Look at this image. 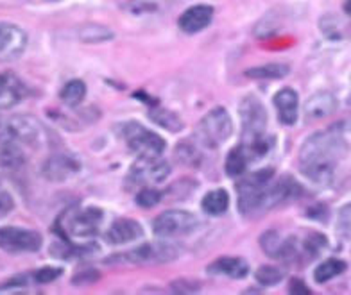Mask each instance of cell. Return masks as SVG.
<instances>
[{"label":"cell","mask_w":351,"mask_h":295,"mask_svg":"<svg viewBox=\"0 0 351 295\" xmlns=\"http://www.w3.org/2000/svg\"><path fill=\"white\" fill-rule=\"evenodd\" d=\"M77 172L79 162L74 157L66 156V154H52L51 157H47L42 166L43 177L49 181H54V183L66 181Z\"/></svg>","instance_id":"13"},{"label":"cell","mask_w":351,"mask_h":295,"mask_svg":"<svg viewBox=\"0 0 351 295\" xmlns=\"http://www.w3.org/2000/svg\"><path fill=\"white\" fill-rule=\"evenodd\" d=\"M43 244L40 233L22 227H0V249L5 253H36Z\"/></svg>","instance_id":"6"},{"label":"cell","mask_w":351,"mask_h":295,"mask_svg":"<svg viewBox=\"0 0 351 295\" xmlns=\"http://www.w3.org/2000/svg\"><path fill=\"white\" fill-rule=\"evenodd\" d=\"M84 95H86V86H84L83 81H79V79H74V81L66 83L60 93L61 101L65 102L66 106L70 107L79 106V104L83 102Z\"/></svg>","instance_id":"26"},{"label":"cell","mask_w":351,"mask_h":295,"mask_svg":"<svg viewBox=\"0 0 351 295\" xmlns=\"http://www.w3.org/2000/svg\"><path fill=\"white\" fill-rule=\"evenodd\" d=\"M282 14L280 11H271L269 14H265L254 27V36L256 38H269L276 33L280 25H282Z\"/></svg>","instance_id":"28"},{"label":"cell","mask_w":351,"mask_h":295,"mask_svg":"<svg viewBox=\"0 0 351 295\" xmlns=\"http://www.w3.org/2000/svg\"><path fill=\"white\" fill-rule=\"evenodd\" d=\"M260 245H262L263 253L267 254L269 258H280V253H282L283 240L280 238L276 231H265L262 236H260Z\"/></svg>","instance_id":"31"},{"label":"cell","mask_w":351,"mask_h":295,"mask_svg":"<svg viewBox=\"0 0 351 295\" xmlns=\"http://www.w3.org/2000/svg\"><path fill=\"white\" fill-rule=\"evenodd\" d=\"M210 276H228L231 279H244L250 274V263L244 258H233V256H224L215 261H212L206 268Z\"/></svg>","instance_id":"18"},{"label":"cell","mask_w":351,"mask_h":295,"mask_svg":"<svg viewBox=\"0 0 351 295\" xmlns=\"http://www.w3.org/2000/svg\"><path fill=\"white\" fill-rule=\"evenodd\" d=\"M332 127H333V129L341 131L342 134H344V133H351V116H350V118H344V120L337 122V124H333Z\"/></svg>","instance_id":"42"},{"label":"cell","mask_w":351,"mask_h":295,"mask_svg":"<svg viewBox=\"0 0 351 295\" xmlns=\"http://www.w3.org/2000/svg\"><path fill=\"white\" fill-rule=\"evenodd\" d=\"M8 134L27 145H40L45 140V131L42 124L34 116L29 115L13 116L8 124Z\"/></svg>","instance_id":"10"},{"label":"cell","mask_w":351,"mask_h":295,"mask_svg":"<svg viewBox=\"0 0 351 295\" xmlns=\"http://www.w3.org/2000/svg\"><path fill=\"white\" fill-rule=\"evenodd\" d=\"M63 274V268H58V267H45V268H40L38 272H34V281L36 283H51L54 279Z\"/></svg>","instance_id":"38"},{"label":"cell","mask_w":351,"mask_h":295,"mask_svg":"<svg viewBox=\"0 0 351 295\" xmlns=\"http://www.w3.org/2000/svg\"><path fill=\"white\" fill-rule=\"evenodd\" d=\"M289 72H291V66L287 63H265V65L245 70V75L251 79H283L289 75Z\"/></svg>","instance_id":"24"},{"label":"cell","mask_w":351,"mask_h":295,"mask_svg":"<svg viewBox=\"0 0 351 295\" xmlns=\"http://www.w3.org/2000/svg\"><path fill=\"white\" fill-rule=\"evenodd\" d=\"M348 154V143L337 129L319 131L301 145V172L315 185H330L335 166Z\"/></svg>","instance_id":"1"},{"label":"cell","mask_w":351,"mask_h":295,"mask_svg":"<svg viewBox=\"0 0 351 295\" xmlns=\"http://www.w3.org/2000/svg\"><path fill=\"white\" fill-rule=\"evenodd\" d=\"M142 236L143 227L140 226L138 222L131 220V218H119V220L111 224L110 229L104 235V238L111 245H124L138 240Z\"/></svg>","instance_id":"14"},{"label":"cell","mask_w":351,"mask_h":295,"mask_svg":"<svg viewBox=\"0 0 351 295\" xmlns=\"http://www.w3.org/2000/svg\"><path fill=\"white\" fill-rule=\"evenodd\" d=\"M228 206H230V195L226 190H212L208 194L204 195L201 201V208L204 213H208L212 217H219L222 213H226Z\"/></svg>","instance_id":"21"},{"label":"cell","mask_w":351,"mask_h":295,"mask_svg":"<svg viewBox=\"0 0 351 295\" xmlns=\"http://www.w3.org/2000/svg\"><path fill=\"white\" fill-rule=\"evenodd\" d=\"M239 115H241L242 124V143H254L265 136L267 111L260 99H256L254 95H247L242 99Z\"/></svg>","instance_id":"4"},{"label":"cell","mask_w":351,"mask_h":295,"mask_svg":"<svg viewBox=\"0 0 351 295\" xmlns=\"http://www.w3.org/2000/svg\"><path fill=\"white\" fill-rule=\"evenodd\" d=\"M79 38L84 43H102L111 40L113 33H111L110 29L97 25V23H90V25H83V27L79 29Z\"/></svg>","instance_id":"29"},{"label":"cell","mask_w":351,"mask_h":295,"mask_svg":"<svg viewBox=\"0 0 351 295\" xmlns=\"http://www.w3.org/2000/svg\"><path fill=\"white\" fill-rule=\"evenodd\" d=\"M102 218H104L102 209L90 206L86 209L70 213L69 220H63V217H60L58 226H65L66 231H70L72 235L79 236V238H86V236L97 235L99 229H101Z\"/></svg>","instance_id":"8"},{"label":"cell","mask_w":351,"mask_h":295,"mask_svg":"<svg viewBox=\"0 0 351 295\" xmlns=\"http://www.w3.org/2000/svg\"><path fill=\"white\" fill-rule=\"evenodd\" d=\"M0 125H2V120H0Z\"/></svg>","instance_id":"44"},{"label":"cell","mask_w":351,"mask_h":295,"mask_svg":"<svg viewBox=\"0 0 351 295\" xmlns=\"http://www.w3.org/2000/svg\"><path fill=\"white\" fill-rule=\"evenodd\" d=\"M201 286H203V283L194 279V277H180V279L171 283V290L180 295L195 294V292L201 290Z\"/></svg>","instance_id":"35"},{"label":"cell","mask_w":351,"mask_h":295,"mask_svg":"<svg viewBox=\"0 0 351 295\" xmlns=\"http://www.w3.org/2000/svg\"><path fill=\"white\" fill-rule=\"evenodd\" d=\"M254 277H256V281L263 286H274L278 283H282L283 279V272L274 265H262V267L256 268V272H254Z\"/></svg>","instance_id":"32"},{"label":"cell","mask_w":351,"mask_h":295,"mask_svg":"<svg viewBox=\"0 0 351 295\" xmlns=\"http://www.w3.org/2000/svg\"><path fill=\"white\" fill-rule=\"evenodd\" d=\"M344 11H346L348 14H351V0H346V2H344Z\"/></svg>","instance_id":"43"},{"label":"cell","mask_w":351,"mask_h":295,"mask_svg":"<svg viewBox=\"0 0 351 295\" xmlns=\"http://www.w3.org/2000/svg\"><path fill=\"white\" fill-rule=\"evenodd\" d=\"M99 277H101L99 270H95V268H84V270H81V272L75 274L74 279H72V283L77 286L93 285V283L99 281Z\"/></svg>","instance_id":"37"},{"label":"cell","mask_w":351,"mask_h":295,"mask_svg":"<svg viewBox=\"0 0 351 295\" xmlns=\"http://www.w3.org/2000/svg\"><path fill=\"white\" fill-rule=\"evenodd\" d=\"M231 133H233V122H231L230 113L222 106L213 107L201 118L197 125V138L210 149L230 140Z\"/></svg>","instance_id":"3"},{"label":"cell","mask_w":351,"mask_h":295,"mask_svg":"<svg viewBox=\"0 0 351 295\" xmlns=\"http://www.w3.org/2000/svg\"><path fill=\"white\" fill-rule=\"evenodd\" d=\"M14 201L11 197V194L5 190L4 183L0 181V217H5L8 213L13 211Z\"/></svg>","instance_id":"39"},{"label":"cell","mask_w":351,"mask_h":295,"mask_svg":"<svg viewBox=\"0 0 351 295\" xmlns=\"http://www.w3.org/2000/svg\"><path fill=\"white\" fill-rule=\"evenodd\" d=\"M195 226H197V218L192 213L183 211V209H169V211H163L162 215H158L153 224V231L154 235L169 238V236L190 233Z\"/></svg>","instance_id":"7"},{"label":"cell","mask_w":351,"mask_h":295,"mask_svg":"<svg viewBox=\"0 0 351 295\" xmlns=\"http://www.w3.org/2000/svg\"><path fill=\"white\" fill-rule=\"evenodd\" d=\"M163 198V194L156 188H143L136 194V204L142 208H154Z\"/></svg>","instance_id":"36"},{"label":"cell","mask_w":351,"mask_h":295,"mask_svg":"<svg viewBox=\"0 0 351 295\" xmlns=\"http://www.w3.org/2000/svg\"><path fill=\"white\" fill-rule=\"evenodd\" d=\"M213 18V8L208 4H197L194 8H189L185 13L181 14L178 23L180 29L186 34H195L203 31L210 25Z\"/></svg>","instance_id":"15"},{"label":"cell","mask_w":351,"mask_h":295,"mask_svg":"<svg viewBox=\"0 0 351 295\" xmlns=\"http://www.w3.org/2000/svg\"><path fill=\"white\" fill-rule=\"evenodd\" d=\"M289 292L294 295H308L310 294V288L305 285V283L301 281V279H298V277H294L291 281V285H289Z\"/></svg>","instance_id":"41"},{"label":"cell","mask_w":351,"mask_h":295,"mask_svg":"<svg viewBox=\"0 0 351 295\" xmlns=\"http://www.w3.org/2000/svg\"><path fill=\"white\" fill-rule=\"evenodd\" d=\"M326 238H324V235H321V233H310L308 236L305 238V242H303V254H306V258H315L321 251L326 247Z\"/></svg>","instance_id":"33"},{"label":"cell","mask_w":351,"mask_h":295,"mask_svg":"<svg viewBox=\"0 0 351 295\" xmlns=\"http://www.w3.org/2000/svg\"><path fill=\"white\" fill-rule=\"evenodd\" d=\"M25 86L13 72L0 74V110H10L25 97Z\"/></svg>","instance_id":"17"},{"label":"cell","mask_w":351,"mask_h":295,"mask_svg":"<svg viewBox=\"0 0 351 295\" xmlns=\"http://www.w3.org/2000/svg\"><path fill=\"white\" fill-rule=\"evenodd\" d=\"M301 195H303V188L292 175H283L274 185L269 183L267 186V198L269 204H271V209L283 206L287 203H292V201L300 198Z\"/></svg>","instance_id":"12"},{"label":"cell","mask_w":351,"mask_h":295,"mask_svg":"<svg viewBox=\"0 0 351 295\" xmlns=\"http://www.w3.org/2000/svg\"><path fill=\"white\" fill-rule=\"evenodd\" d=\"M337 99L330 92L314 93L308 101L305 102V118L310 122L328 118L337 111Z\"/></svg>","instance_id":"16"},{"label":"cell","mask_w":351,"mask_h":295,"mask_svg":"<svg viewBox=\"0 0 351 295\" xmlns=\"http://www.w3.org/2000/svg\"><path fill=\"white\" fill-rule=\"evenodd\" d=\"M271 179H273V170H271V168H263V170L253 172V174L250 175H244V177L237 183V190L242 192V190L260 188V186L269 185Z\"/></svg>","instance_id":"30"},{"label":"cell","mask_w":351,"mask_h":295,"mask_svg":"<svg viewBox=\"0 0 351 295\" xmlns=\"http://www.w3.org/2000/svg\"><path fill=\"white\" fill-rule=\"evenodd\" d=\"M149 116H151V120L154 124L162 125L163 129L167 131H172V133H178V131L183 129V122L181 118L176 113L172 111L165 110L163 106H154L149 110Z\"/></svg>","instance_id":"23"},{"label":"cell","mask_w":351,"mask_h":295,"mask_svg":"<svg viewBox=\"0 0 351 295\" xmlns=\"http://www.w3.org/2000/svg\"><path fill=\"white\" fill-rule=\"evenodd\" d=\"M122 138L125 140L131 153H134L142 159H156L163 154L167 143L162 136H158L153 131H147L143 125L136 122H130L121 127Z\"/></svg>","instance_id":"2"},{"label":"cell","mask_w":351,"mask_h":295,"mask_svg":"<svg viewBox=\"0 0 351 295\" xmlns=\"http://www.w3.org/2000/svg\"><path fill=\"white\" fill-rule=\"evenodd\" d=\"M176 157L181 165L185 166H199L203 156H201V151L195 147L192 142H180L178 147H176Z\"/></svg>","instance_id":"27"},{"label":"cell","mask_w":351,"mask_h":295,"mask_svg":"<svg viewBox=\"0 0 351 295\" xmlns=\"http://www.w3.org/2000/svg\"><path fill=\"white\" fill-rule=\"evenodd\" d=\"M171 174V166L169 163L156 159H142L138 157V163L131 168L128 179L133 185H156L167 179V175Z\"/></svg>","instance_id":"9"},{"label":"cell","mask_w":351,"mask_h":295,"mask_svg":"<svg viewBox=\"0 0 351 295\" xmlns=\"http://www.w3.org/2000/svg\"><path fill=\"white\" fill-rule=\"evenodd\" d=\"M321 31H323V34L328 40H341L342 38V29H341V20L337 18V16H333V14H326V16H323V20H321Z\"/></svg>","instance_id":"34"},{"label":"cell","mask_w":351,"mask_h":295,"mask_svg":"<svg viewBox=\"0 0 351 295\" xmlns=\"http://www.w3.org/2000/svg\"><path fill=\"white\" fill-rule=\"evenodd\" d=\"M339 227L342 231H351V203L342 206L339 211Z\"/></svg>","instance_id":"40"},{"label":"cell","mask_w":351,"mask_h":295,"mask_svg":"<svg viewBox=\"0 0 351 295\" xmlns=\"http://www.w3.org/2000/svg\"><path fill=\"white\" fill-rule=\"evenodd\" d=\"M346 261H342V259L337 258H330L326 261L319 263L317 268L314 270V279L317 283H326L330 279H333V277L341 276L346 270Z\"/></svg>","instance_id":"25"},{"label":"cell","mask_w":351,"mask_h":295,"mask_svg":"<svg viewBox=\"0 0 351 295\" xmlns=\"http://www.w3.org/2000/svg\"><path fill=\"white\" fill-rule=\"evenodd\" d=\"M25 163V156H23V151L20 149L19 140L13 138L11 134L0 138V165L4 168H20V166Z\"/></svg>","instance_id":"20"},{"label":"cell","mask_w":351,"mask_h":295,"mask_svg":"<svg viewBox=\"0 0 351 295\" xmlns=\"http://www.w3.org/2000/svg\"><path fill=\"white\" fill-rule=\"evenodd\" d=\"M250 154H247V151H245L244 145L241 143L239 147H235L233 151H230V154H228L226 165H224L226 174L230 175V177H239V175L244 174L247 165H250Z\"/></svg>","instance_id":"22"},{"label":"cell","mask_w":351,"mask_h":295,"mask_svg":"<svg viewBox=\"0 0 351 295\" xmlns=\"http://www.w3.org/2000/svg\"><path fill=\"white\" fill-rule=\"evenodd\" d=\"M274 106L278 110V116L283 125H294L298 120L300 111V97L292 88H283L274 97Z\"/></svg>","instance_id":"19"},{"label":"cell","mask_w":351,"mask_h":295,"mask_svg":"<svg viewBox=\"0 0 351 295\" xmlns=\"http://www.w3.org/2000/svg\"><path fill=\"white\" fill-rule=\"evenodd\" d=\"M27 45V34L16 25H0V61H14Z\"/></svg>","instance_id":"11"},{"label":"cell","mask_w":351,"mask_h":295,"mask_svg":"<svg viewBox=\"0 0 351 295\" xmlns=\"http://www.w3.org/2000/svg\"><path fill=\"white\" fill-rule=\"evenodd\" d=\"M180 256V247H176L172 244H145L140 245L136 249L124 253L121 256H113L108 261H124V263H169Z\"/></svg>","instance_id":"5"}]
</instances>
